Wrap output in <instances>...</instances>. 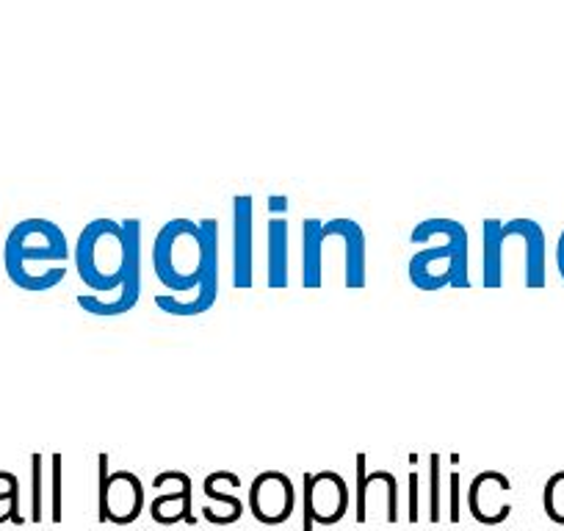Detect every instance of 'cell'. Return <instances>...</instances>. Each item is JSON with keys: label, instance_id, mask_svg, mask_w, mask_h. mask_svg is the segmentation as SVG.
Instances as JSON below:
<instances>
[{"label": "cell", "instance_id": "6da1fadb", "mask_svg": "<svg viewBox=\"0 0 564 531\" xmlns=\"http://www.w3.org/2000/svg\"><path fill=\"white\" fill-rule=\"evenodd\" d=\"M219 263V225L216 219H172L153 243L155 278L172 294L197 291L210 266Z\"/></svg>", "mask_w": 564, "mask_h": 531}, {"label": "cell", "instance_id": "7a4b0ae2", "mask_svg": "<svg viewBox=\"0 0 564 531\" xmlns=\"http://www.w3.org/2000/svg\"><path fill=\"white\" fill-rule=\"evenodd\" d=\"M69 243L51 219H23L12 227L3 247L7 274L23 291H51L67 278Z\"/></svg>", "mask_w": 564, "mask_h": 531}, {"label": "cell", "instance_id": "3957f363", "mask_svg": "<svg viewBox=\"0 0 564 531\" xmlns=\"http://www.w3.org/2000/svg\"><path fill=\"white\" fill-rule=\"evenodd\" d=\"M435 236L446 238L441 247H426L415 252L406 266L410 283L417 291H441V289H470L468 272V230L457 219H426L410 232L412 243H426Z\"/></svg>", "mask_w": 564, "mask_h": 531}, {"label": "cell", "instance_id": "277c9868", "mask_svg": "<svg viewBox=\"0 0 564 531\" xmlns=\"http://www.w3.org/2000/svg\"><path fill=\"white\" fill-rule=\"evenodd\" d=\"M75 269L91 294H117L124 280V230L122 221L95 219L80 230L75 243Z\"/></svg>", "mask_w": 564, "mask_h": 531}, {"label": "cell", "instance_id": "5b68a950", "mask_svg": "<svg viewBox=\"0 0 564 531\" xmlns=\"http://www.w3.org/2000/svg\"><path fill=\"white\" fill-rule=\"evenodd\" d=\"M144 512V485L133 470H108V454L97 457V520L124 525Z\"/></svg>", "mask_w": 564, "mask_h": 531}, {"label": "cell", "instance_id": "8992f818", "mask_svg": "<svg viewBox=\"0 0 564 531\" xmlns=\"http://www.w3.org/2000/svg\"><path fill=\"white\" fill-rule=\"evenodd\" d=\"M124 280L113 296H95L80 294L78 305L80 311L91 313V316H124L133 311L135 302L141 296V221L124 219Z\"/></svg>", "mask_w": 564, "mask_h": 531}, {"label": "cell", "instance_id": "52a82bcc", "mask_svg": "<svg viewBox=\"0 0 564 531\" xmlns=\"http://www.w3.org/2000/svg\"><path fill=\"white\" fill-rule=\"evenodd\" d=\"M305 523L302 531H313V523L335 525L349 512V485L335 470L305 474Z\"/></svg>", "mask_w": 564, "mask_h": 531}, {"label": "cell", "instance_id": "ba28073f", "mask_svg": "<svg viewBox=\"0 0 564 531\" xmlns=\"http://www.w3.org/2000/svg\"><path fill=\"white\" fill-rule=\"evenodd\" d=\"M357 490H355V518L366 523L368 512L382 509V520L395 523L399 520V481L390 470H371L368 474V457L357 454Z\"/></svg>", "mask_w": 564, "mask_h": 531}, {"label": "cell", "instance_id": "9c48e42d", "mask_svg": "<svg viewBox=\"0 0 564 531\" xmlns=\"http://www.w3.org/2000/svg\"><path fill=\"white\" fill-rule=\"evenodd\" d=\"M249 509L254 520L265 525H280L294 514L296 487L282 470H263L249 487Z\"/></svg>", "mask_w": 564, "mask_h": 531}, {"label": "cell", "instance_id": "30bf717a", "mask_svg": "<svg viewBox=\"0 0 564 531\" xmlns=\"http://www.w3.org/2000/svg\"><path fill=\"white\" fill-rule=\"evenodd\" d=\"M254 280V203L249 194L232 197V289H252Z\"/></svg>", "mask_w": 564, "mask_h": 531}, {"label": "cell", "instance_id": "8fae6325", "mask_svg": "<svg viewBox=\"0 0 564 531\" xmlns=\"http://www.w3.org/2000/svg\"><path fill=\"white\" fill-rule=\"evenodd\" d=\"M512 492V481L501 470H481L468 487V509L479 523L498 525L512 514V503L507 496Z\"/></svg>", "mask_w": 564, "mask_h": 531}, {"label": "cell", "instance_id": "7c38bea8", "mask_svg": "<svg viewBox=\"0 0 564 531\" xmlns=\"http://www.w3.org/2000/svg\"><path fill=\"white\" fill-rule=\"evenodd\" d=\"M164 485H172V490H164L150 503V514H153L155 523H197L192 503V476L183 474V470H164V474L155 476L153 487L161 490Z\"/></svg>", "mask_w": 564, "mask_h": 531}, {"label": "cell", "instance_id": "4fadbf2b", "mask_svg": "<svg viewBox=\"0 0 564 531\" xmlns=\"http://www.w3.org/2000/svg\"><path fill=\"white\" fill-rule=\"evenodd\" d=\"M324 227L346 243V272H344L346 289L349 291L366 289L368 247H366V232H362V227L357 225L355 219H344V216H340V219L324 221Z\"/></svg>", "mask_w": 564, "mask_h": 531}, {"label": "cell", "instance_id": "5bb4252c", "mask_svg": "<svg viewBox=\"0 0 564 531\" xmlns=\"http://www.w3.org/2000/svg\"><path fill=\"white\" fill-rule=\"evenodd\" d=\"M507 232L518 236L525 247V289H545V230L534 219L507 221Z\"/></svg>", "mask_w": 564, "mask_h": 531}, {"label": "cell", "instance_id": "9a60e30c", "mask_svg": "<svg viewBox=\"0 0 564 531\" xmlns=\"http://www.w3.org/2000/svg\"><path fill=\"white\" fill-rule=\"evenodd\" d=\"M289 219L285 216H271L265 227V241H269V266H265V283L269 289H289L291 280V252H289Z\"/></svg>", "mask_w": 564, "mask_h": 531}, {"label": "cell", "instance_id": "2e32d148", "mask_svg": "<svg viewBox=\"0 0 564 531\" xmlns=\"http://www.w3.org/2000/svg\"><path fill=\"white\" fill-rule=\"evenodd\" d=\"M219 300V263L210 266V272L205 274L203 283L197 285L192 300H181V296L172 294H159L155 296V305L161 307L170 316H203L205 311L216 305Z\"/></svg>", "mask_w": 564, "mask_h": 531}, {"label": "cell", "instance_id": "e0dca14e", "mask_svg": "<svg viewBox=\"0 0 564 531\" xmlns=\"http://www.w3.org/2000/svg\"><path fill=\"white\" fill-rule=\"evenodd\" d=\"M324 221H302V289H322L324 283Z\"/></svg>", "mask_w": 564, "mask_h": 531}, {"label": "cell", "instance_id": "ac0fdd59", "mask_svg": "<svg viewBox=\"0 0 564 531\" xmlns=\"http://www.w3.org/2000/svg\"><path fill=\"white\" fill-rule=\"evenodd\" d=\"M503 221L485 219L481 225V285L501 289L503 285Z\"/></svg>", "mask_w": 564, "mask_h": 531}, {"label": "cell", "instance_id": "d6986e66", "mask_svg": "<svg viewBox=\"0 0 564 531\" xmlns=\"http://www.w3.org/2000/svg\"><path fill=\"white\" fill-rule=\"evenodd\" d=\"M203 490H205V496L210 498V501H216V503H221V507H225V509H221L219 525L236 523V520L241 518V514H243V503H241V498H238V496H230V492L221 490L219 476H216V474H210L208 479H205Z\"/></svg>", "mask_w": 564, "mask_h": 531}, {"label": "cell", "instance_id": "ffe728a7", "mask_svg": "<svg viewBox=\"0 0 564 531\" xmlns=\"http://www.w3.org/2000/svg\"><path fill=\"white\" fill-rule=\"evenodd\" d=\"M542 507L553 523L564 525V470L553 474L545 481V492H542Z\"/></svg>", "mask_w": 564, "mask_h": 531}, {"label": "cell", "instance_id": "44dd1931", "mask_svg": "<svg viewBox=\"0 0 564 531\" xmlns=\"http://www.w3.org/2000/svg\"><path fill=\"white\" fill-rule=\"evenodd\" d=\"M31 520H42V454H31Z\"/></svg>", "mask_w": 564, "mask_h": 531}, {"label": "cell", "instance_id": "7402d4cb", "mask_svg": "<svg viewBox=\"0 0 564 531\" xmlns=\"http://www.w3.org/2000/svg\"><path fill=\"white\" fill-rule=\"evenodd\" d=\"M441 454L430 457V520L437 523L441 520Z\"/></svg>", "mask_w": 564, "mask_h": 531}, {"label": "cell", "instance_id": "603a6c76", "mask_svg": "<svg viewBox=\"0 0 564 531\" xmlns=\"http://www.w3.org/2000/svg\"><path fill=\"white\" fill-rule=\"evenodd\" d=\"M53 501H51V518L53 523L62 520V454H53Z\"/></svg>", "mask_w": 564, "mask_h": 531}, {"label": "cell", "instance_id": "cb8c5ba5", "mask_svg": "<svg viewBox=\"0 0 564 531\" xmlns=\"http://www.w3.org/2000/svg\"><path fill=\"white\" fill-rule=\"evenodd\" d=\"M421 481H417V470H410V512H406V520H412L415 523L417 518H421V512H417V492H421Z\"/></svg>", "mask_w": 564, "mask_h": 531}, {"label": "cell", "instance_id": "d4e9b609", "mask_svg": "<svg viewBox=\"0 0 564 531\" xmlns=\"http://www.w3.org/2000/svg\"><path fill=\"white\" fill-rule=\"evenodd\" d=\"M452 512H448V520L452 523H459V470L452 474Z\"/></svg>", "mask_w": 564, "mask_h": 531}, {"label": "cell", "instance_id": "484cf974", "mask_svg": "<svg viewBox=\"0 0 564 531\" xmlns=\"http://www.w3.org/2000/svg\"><path fill=\"white\" fill-rule=\"evenodd\" d=\"M269 210L271 216H285V210H289V199L280 197V194H274V197H269Z\"/></svg>", "mask_w": 564, "mask_h": 531}, {"label": "cell", "instance_id": "4316f807", "mask_svg": "<svg viewBox=\"0 0 564 531\" xmlns=\"http://www.w3.org/2000/svg\"><path fill=\"white\" fill-rule=\"evenodd\" d=\"M556 266H558V274H562V280H564V230H562V236H558V243H556Z\"/></svg>", "mask_w": 564, "mask_h": 531}]
</instances>
